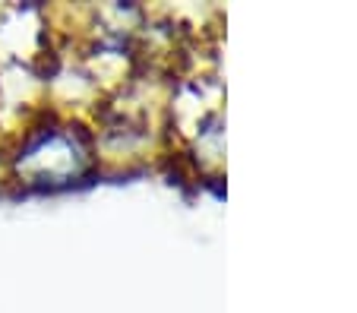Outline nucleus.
<instances>
[{
	"mask_svg": "<svg viewBox=\"0 0 357 313\" xmlns=\"http://www.w3.org/2000/svg\"><path fill=\"white\" fill-rule=\"evenodd\" d=\"M89 168V146L73 130H45L22 146L16 171L26 184H70Z\"/></svg>",
	"mask_w": 357,
	"mask_h": 313,
	"instance_id": "1",
	"label": "nucleus"
}]
</instances>
